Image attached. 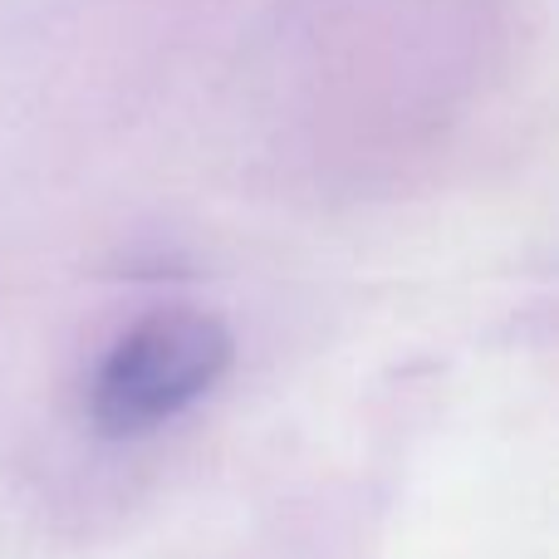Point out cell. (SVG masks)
Here are the masks:
<instances>
[{
  "mask_svg": "<svg viewBox=\"0 0 559 559\" xmlns=\"http://www.w3.org/2000/svg\"><path fill=\"white\" fill-rule=\"evenodd\" d=\"M231 368V329L202 309H157L114 338L88 388V417L108 437H143L187 413Z\"/></svg>",
  "mask_w": 559,
  "mask_h": 559,
  "instance_id": "cell-1",
  "label": "cell"
}]
</instances>
